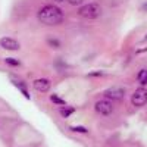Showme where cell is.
<instances>
[{"label": "cell", "mask_w": 147, "mask_h": 147, "mask_svg": "<svg viewBox=\"0 0 147 147\" xmlns=\"http://www.w3.org/2000/svg\"><path fill=\"white\" fill-rule=\"evenodd\" d=\"M38 21L43 24V25H47V27H56V25H60L65 19V13L63 10L60 9L59 6L56 5H46L43 6L38 13Z\"/></svg>", "instance_id": "cell-1"}, {"label": "cell", "mask_w": 147, "mask_h": 147, "mask_svg": "<svg viewBox=\"0 0 147 147\" xmlns=\"http://www.w3.org/2000/svg\"><path fill=\"white\" fill-rule=\"evenodd\" d=\"M103 13V9L99 3H85L82 6L78 7V15L84 19H97V18H100Z\"/></svg>", "instance_id": "cell-2"}, {"label": "cell", "mask_w": 147, "mask_h": 147, "mask_svg": "<svg viewBox=\"0 0 147 147\" xmlns=\"http://www.w3.org/2000/svg\"><path fill=\"white\" fill-rule=\"evenodd\" d=\"M131 103L136 107H143L147 103V88L146 87H138L131 96Z\"/></svg>", "instance_id": "cell-3"}, {"label": "cell", "mask_w": 147, "mask_h": 147, "mask_svg": "<svg viewBox=\"0 0 147 147\" xmlns=\"http://www.w3.org/2000/svg\"><path fill=\"white\" fill-rule=\"evenodd\" d=\"M103 96L109 102H119L125 97V90L122 87H110L103 91Z\"/></svg>", "instance_id": "cell-4"}, {"label": "cell", "mask_w": 147, "mask_h": 147, "mask_svg": "<svg viewBox=\"0 0 147 147\" xmlns=\"http://www.w3.org/2000/svg\"><path fill=\"white\" fill-rule=\"evenodd\" d=\"M94 110L102 116H109L113 112V105H112V102H109L106 99H102V100H97L94 103Z\"/></svg>", "instance_id": "cell-5"}, {"label": "cell", "mask_w": 147, "mask_h": 147, "mask_svg": "<svg viewBox=\"0 0 147 147\" xmlns=\"http://www.w3.org/2000/svg\"><path fill=\"white\" fill-rule=\"evenodd\" d=\"M0 47L5 49V50H9V52H16L21 49V44L13 37H2L0 38Z\"/></svg>", "instance_id": "cell-6"}, {"label": "cell", "mask_w": 147, "mask_h": 147, "mask_svg": "<svg viewBox=\"0 0 147 147\" xmlns=\"http://www.w3.org/2000/svg\"><path fill=\"white\" fill-rule=\"evenodd\" d=\"M32 87L38 93H49V90L52 88V81L49 78H37L32 81Z\"/></svg>", "instance_id": "cell-7"}, {"label": "cell", "mask_w": 147, "mask_h": 147, "mask_svg": "<svg viewBox=\"0 0 147 147\" xmlns=\"http://www.w3.org/2000/svg\"><path fill=\"white\" fill-rule=\"evenodd\" d=\"M10 81H12V84L15 85V87L22 93V96L25 97V99H31V94H30V90H28V85H27V82L24 81V80H21V78H16V77H13V78H10Z\"/></svg>", "instance_id": "cell-8"}, {"label": "cell", "mask_w": 147, "mask_h": 147, "mask_svg": "<svg viewBox=\"0 0 147 147\" xmlns=\"http://www.w3.org/2000/svg\"><path fill=\"white\" fill-rule=\"evenodd\" d=\"M59 113H60V116H62L63 119H68L72 113H75V107H74V106H68V105L60 106L59 107Z\"/></svg>", "instance_id": "cell-9"}, {"label": "cell", "mask_w": 147, "mask_h": 147, "mask_svg": "<svg viewBox=\"0 0 147 147\" xmlns=\"http://www.w3.org/2000/svg\"><path fill=\"white\" fill-rule=\"evenodd\" d=\"M137 82L140 84V87H144V85H147V69L143 68L138 71L137 74Z\"/></svg>", "instance_id": "cell-10"}, {"label": "cell", "mask_w": 147, "mask_h": 147, "mask_svg": "<svg viewBox=\"0 0 147 147\" xmlns=\"http://www.w3.org/2000/svg\"><path fill=\"white\" fill-rule=\"evenodd\" d=\"M71 132H77V134H88V129L84 125H69Z\"/></svg>", "instance_id": "cell-11"}, {"label": "cell", "mask_w": 147, "mask_h": 147, "mask_svg": "<svg viewBox=\"0 0 147 147\" xmlns=\"http://www.w3.org/2000/svg\"><path fill=\"white\" fill-rule=\"evenodd\" d=\"M50 102L53 105H57V106H65L66 105V102L60 96H57V94H50Z\"/></svg>", "instance_id": "cell-12"}, {"label": "cell", "mask_w": 147, "mask_h": 147, "mask_svg": "<svg viewBox=\"0 0 147 147\" xmlns=\"http://www.w3.org/2000/svg\"><path fill=\"white\" fill-rule=\"evenodd\" d=\"M5 63L9 65V66H13V68H18V66L22 65V63H21V60L16 59V57H6V59H5Z\"/></svg>", "instance_id": "cell-13"}, {"label": "cell", "mask_w": 147, "mask_h": 147, "mask_svg": "<svg viewBox=\"0 0 147 147\" xmlns=\"http://www.w3.org/2000/svg\"><path fill=\"white\" fill-rule=\"evenodd\" d=\"M47 44H49V47H52V49H60V40H57V38H53V37H50V38H47Z\"/></svg>", "instance_id": "cell-14"}, {"label": "cell", "mask_w": 147, "mask_h": 147, "mask_svg": "<svg viewBox=\"0 0 147 147\" xmlns=\"http://www.w3.org/2000/svg\"><path fill=\"white\" fill-rule=\"evenodd\" d=\"M65 2H68L71 6H82L84 5V0H65Z\"/></svg>", "instance_id": "cell-15"}, {"label": "cell", "mask_w": 147, "mask_h": 147, "mask_svg": "<svg viewBox=\"0 0 147 147\" xmlns=\"http://www.w3.org/2000/svg\"><path fill=\"white\" fill-rule=\"evenodd\" d=\"M106 72L103 71H93V72H88V77H105Z\"/></svg>", "instance_id": "cell-16"}, {"label": "cell", "mask_w": 147, "mask_h": 147, "mask_svg": "<svg viewBox=\"0 0 147 147\" xmlns=\"http://www.w3.org/2000/svg\"><path fill=\"white\" fill-rule=\"evenodd\" d=\"M140 10H141V12H146V13H147V0L140 6Z\"/></svg>", "instance_id": "cell-17"}, {"label": "cell", "mask_w": 147, "mask_h": 147, "mask_svg": "<svg viewBox=\"0 0 147 147\" xmlns=\"http://www.w3.org/2000/svg\"><path fill=\"white\" fill-rule=\"evenodd\" d=\"M56 3H62V2H65V0H55Z\"/></svg>", "instance_id": "cell-18"}, {"label": "cell", "mask_w": 147, "mask_h": 147, "mask_svg": "<svg viewBox=\"0 0 147 147\" xmlns=\"http://www.w3.org/2000/svg\"><path fill=\"white\" fill-rule=\"evenodd\" d=\"M144 40H147V34H146V37H144Z\"/></svg>", "instance_id": "cell-19"}]
</instances>
